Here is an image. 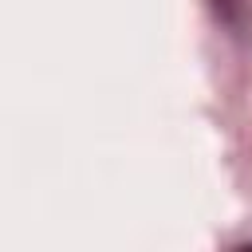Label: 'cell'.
Returning <instances> with one entry per match:
<instances>
[{
  "label": "cell",
  "mask_w": 252,
  "mask_h": 252,
  "mask_svg": "<svg viewBox=\"0 0 252 252\" xmlns=\"http://www.w3.org/2000/svg\"><path fill=\"white\" fill-rule=\"evenodd\" d=\"M217 24H224L228 35L248 39L252 35V0H209Z\"/></svg>",
  "instance_id": "cell-1"
}]
</instances>
